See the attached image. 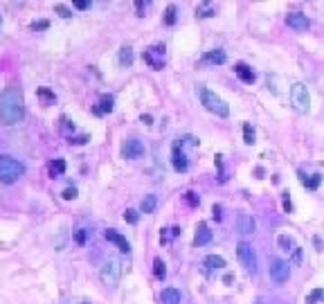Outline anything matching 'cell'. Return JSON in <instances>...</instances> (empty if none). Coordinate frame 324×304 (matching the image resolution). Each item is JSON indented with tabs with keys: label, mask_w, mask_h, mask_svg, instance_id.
I'll return each instance as SVG.
<instances>
[{
	"label": "cell",
	"mask_w": 324,
	"mask_h": 304,
	"mask_svg": "<svg viewBox=\"0 0 324 304\" xmlns=\"http://www.w3.org/2000/svg\"><path fill=\"white\" fill-rule=\"evenodd\" d=\"M54 12H56L58 16H63V18H70V16H72V12L68 10V7H63V5H56V7H54Z\"/></svg>",
	"instance_id": "obj_29"
},
{
	"label": "cell",
	"mask_w": 324,
	"mask_h": 304,
	"mask_svg": "<svg viewBox=\"0 0 324 304\" xmlns=\"http://www.w3.org/2000/svg\"><path fill=\"white\" fill-rule=\"evenodd\" d=\"M120 64L122 66H130V64H133V50H130L128 46H124L120 50Z\"/></svg>",
	"instance_id": "obj_23"
},
{
	"label": "cell",
	"mask_w": 324,
	"mask_h": 304,
	"mask_svg": "<svg viewBox=\"0 0 324 304\" xmlns=\"http://www.w3.org/2000/svg\"><path fill=\"white\" fill-rule=\"evenodd\" d=\"M102 282L106 286H117L120 284V277H122V266H120V262L117 259H108L106 264L102 266Z\"/></svg>",
	"instance_id": "obj_5"
},
{
	"label": "cell",
	"mask_w": 324,
	"mask_h": 304,
	"mask_svg": "<svg viewBox=\"0 0 324 304\" xmlns=\"http://www.w3.org/2000/svg\"><path fill=\"white\" fill-rule=\"evenodd\" d=\"M142 122L146 124V126H151L153 124V120H151V115H142Z\"/></svg>",
	"instance_id": "obj_38"
},
{
	"label": "cell",
	"mask_w": 324,
	"mask_h": 304,
	"mask_svg": "<svg viewBox=\"0 0 324 304\" xmlns=\"http://www.w3.org/2000/svg\"><path fill=\"white\" fill-rule=\"evenodd\" d=\"M88 136H79V138H70V144H86Z\"/></svg>",
	"instance_id": "obj_32"
},
{
	"label": "cell",
	"mask_w": 324,
	"mask_h": 304,
	"mask_svg": "<svg viewBox=\"0 0 324 304\" xmlns=\"http://www.w3.org/2000/svg\"><path fill=\"white\" fill-rule=\"evenodd\" d=\"M236 254H238V262L246 266L248 272H254L256 270V252H254V248H252L248 241H241V244L236 246Z\"/></svg>",
	"instance_id": "obj_6"
},
{
	"label": "cell",
	"mask_w": 324,
	"mask_h": 304,
	"mask_svg": "<svg viewBox=\"0 0 324 304\" xmlns=\"http://www.w3.org/2000/svg\"><path fill=\"white\" fill-rule=\"evenodd\" d=\"M300 262H302V250H300V248H295V250H292V264L297 266Z\"/></svg>",
	"instance_id": "obj_34"
},
{
	"label": "cell",
	"mask_w": 324,
	"mask_h": 304,
	"mask_svg": "<svg viewBox=\"0 0 324 304\" xmlns=\"http://www.w3.org/2000/svg\"><path fill=\"white\" fill-rule=\"evenodd\" d=\"M198 95H200L202 106H205L210 113L218 115V118H228V115H230V106L225 104V102L220 100L216 92H212L210 88H198Z\"/></svg>",
	"instance_id": "obj_3"
},
{
	"label": "cell",
	"mask_w": 324,
	"mask_h": 304,
	"mask_svg": "<svg viewBox=\"0 0 324 304\" xmlns=\"http://www.w3.org/2000/svg\"><path fill=\"white\" fill-rule=\"evenodd\" d=\"M61 196H63L66 200H74V198H76V190H74V187H66Z\"/></svg>",
	"instance_id": "obj_28"
},
{
	"label": "cell",
	"mask_w": 324,
	"mask_h": 304,
	"mask_svg": "<svg viewBox=\"0 0 324 304\" xmlns=\"http://www.w3.org/2000/svg\"><path fill=\"white\" fill-rule=\"evenodd\" d=\"M63 172H66V160L56 158L54 162H50V174H52V178L54 176H61Z\"/></svg>",
	"instance_id": "obj_22"
},
{
	"label": "cell",
	"mask_w": 324,
	"mask_h": 304,
	"mask_svg": "<svg viewBox=\"0 0 324 304\" xmlns=\"http://www.w3.org/2000/svg\"><path fill=\"white\" fill-rule=\"evenodd\" d=\"M187 158H184L182 149H180V142H176L174 144V169L176 172H187Z\"/></svg>",
	"instance_id": "obj_12"
},
{
	"label": "cell",
	"mask_w": 324,
	"mask_h": 304,
	"mask_svg": "<svg viewBox=\"0 0 324 304\" xmlns=\"http://www.w3.org/2000/svg\"><path fill=\"white\" fill-rule=\"evenodd\" d=\"M104 236H106V239L110 241V244H115L117 248L122 250V252H126V254L130 252V244H128V241H126L124 236H122L117 230H112V228H110V230H106V232H104Z\"/></svg>",
	"instance_id": "obj_11"
},
{
	"label": "cell",
	"mask_w": 324,
	"mask_h": 304,
	"mask_svg": "<svg viewBox=\"0 0 324 304\" xmlns=\"http://www.w3.org/2000/svg\"><path fill=\"white\" fill-rule=\"evenodd\" d=\"M74 7L84 12V10H88V2H86V0H74Z\"/></svg>",
	"instance_id": "obj_37"
},
{
	"label": "cell",
	"mask_w": 324,
	"mask_h": 304,
	"mask_svg": "<svg viewBox=\"0 0 324 304\" xmlns=\"http://www.w3.org/2000/svg\"><path fill=\"white\" fill-rule=\"evenodd\" d=\"M156 208H158V198L153 194H146L142 198V205H140V210H142L144 214H151V212H156Z\"/></svg>",
	"instance_id": "obj_17"
},
{
	"label": "cell",
	"mask_w": 324,
	"mask_h": 304,
	"mask_svg": "<svg viewBox=\"0 0 324 304\" xmlns=\"http://www.w3.org/2000/svg\"><path fill=\"white\" fill-rule=\"evenodd\" d=\"M0 23H2V16H0Z\"/></svg>",
	"instance_id": "obj_41"
},
{
	"label": "cell",
	"mask_w": 324,
	"mask_h": 304,
	"mask_svg": "<svg viewBox=\"0 0 324 304\" xmlns=\"http://www.w3.org/2000/svg\"><path fill=\"white\" fill-rule=\"evenodd\" d=\"M25 118V97L18 88H7L0 92V122L12 126Z\"/></svg>",
	"instance_id": "obj_1"
},
{
	"label": "cell",
	"mask_w": 324,
	"mask_h": 304,
	"mask_svg": "<svg viewBox=\"0 0 324 304\" xmlns=\"http://www.w3.org/2000/svg\"><path fill=\"white\" fill-rule=\"evenodd\" d=\"M122 156H124L126 160L142 158L144 156V144L140 140H135V138H130V140H126L124 144H122Z\"/></svg>",
	"instance_id": "obj_8"
},
{
	"label": "cell",
	"mask_w": 324,
	"mask_h": 304,
	"mask_svg": "<svg viewBox=\"0 0 324 304\" xmlns=\"http://www.w3.org/2000/svg\"><path fill=\"white\" fill-rule=\"evenodd\" d=\"M124 218L128 223H138V212H135V210H126L124 212Z\"/></svg>",
	"instance_id": "obj_31"
},
{
	"label": "cell",
	"mask_w": 324,
	"mask_h": 304,
	"mask_svg": "<svg viewBox=\"0 0 324 304\" xmlns=\"http://www.w3.org/2000/svg\"><path fill=\"white\" fill-rule=\"evenodd\" d=\"M270 277H272L277 284H284L290 277V264L284 262V259H272L270 262Z\"/></svg>",
	"instance_id": "obj_7"
},
{
	"label": "cell",
	"mask_w": 324,
	"mask_h": 304,
	"mask_svg": "<svg viewBox=\"0 0 324 304\" xmlns=\"http://www.w3.org/2000/svg\"><path fill=\"white\" fill-rule=\"evenodd\" d=\"M112 110V97L108 95V97H102V102H99V106L94 108V113L97 115H106V113H110Z\"/></svg>",
	"instance_id": "obj_20"
},
{
	"label": "cell",
	"mask_w": 324,
	"mask_h": 304,
	"mask_svg": "<svg viewBox=\"0 0 324 304\" xmlns=\"http://www.w3.org/2000/svg\"><path fill=\"white\" fill-rule=\"evenodd\" d=\"M74 239H76V244H86V230H79V232H76Z\"/></svg>",
	"instance_id": "obj_36"
},
{
	"label": "cell",
	"mask_w": 324,
	"mask_h": 304,
	"mask_svg": "<svg viewBox=\"0 0 324 304\" xmlns=\"http://www.w3.org/2000/svg\"><path fill=\"white\" fill-rule=\"evenodd\" d=\"M164 23H166V25H174V23H176V7H174V5H169V7H166Z\"/></svg>",
	"instance_id": "obj_27"
},
{
	"label": "cell",
	"mask_w": 324,
	"mask_h": 304,
	"mask_svg": "<svg viewBox=\"0 0 324 304\" xmlns=\"http://www.w3.org/2000/svg\"><path fill=\"white\" fill-rule=\"evenodd\" d=\"M243 142L246 144H254V131L250 124H243Z\"/></svg>",
	"instance_id": "obj_26"
},
{
	"label": "cell",
	"mask_w": 324,
	"mask_h": 304,
	"mask_svg": "<svg viewBox=\"0 0 324 304\" xmlns=\"http://www.w3.org/2000/svg\"><path fill=\"white\" fill-rule=\"evenodd\" d=\"M290 104L297 113H308L310 110V95L304 84H292L290 88Z\"/></svg>",
	"instance_id": "obj_4"
},
{
	"label": "cell",
	"mask_w": 324,
	"mask_h": 304,
	"mask_svg": "<svg viewBox=\"0 0 324 304\" xmlns=\"http://www.w3.org/2000/svg\"><path fill=\"white\" fill-rule=\"evenodd\" d=\"M225 52L223 50H214V52H207L205 56H202V61H207V64H214V66H220V64H225Z\"/></svg>",
	"instance_id": "obj_16"
},
{
	"label": "cell",
	"mask_w": 324,
	"mask_h": 304,
	"mask_svg": "<svg viewBox=\"0 0 324 304\" xmlns=\"http://www.w3.org/2000/svg\"><path fill=\"white\" fill-rule=\"evenodd\" d=\"M205 266L212 268V270H218V268H225V259L218 257V254H207V257H205Z\"/></svg>",
	"instance_id": "obj_18"
},
{
	"label": "cell",
	"mask_w": 324,
	"mask_h": 304,
	"mask_svg": "<svg viewBox=\"0 0 324 304\" xmlns=\"http://www.w3.org/2000/svg\"><path fill=\"white\" fill-rule=\"evenodd\" d=\"M160 302L162 304H180L182 302V295L178 288H164L160 293Z\"/></svg>",
	"instance_id": "obj_14"
},
{
	"label": "cell",
	"mask_w": 324,
	"mask_h": 304,
	"mask_svg": "<svg viewBox=\"0 0 324 304\" xmlns=\"http://www.w3.org/2000/svg\"><path fill=\"white\" fill-rule=\"evenodd\" d=\"M45 28H50V23H48V20H38V23H34V25H32V30H45Z\"/></svg>",
	"instance_id": "obj_35"
},
{
	"label": "cell",
	"mask_w": 324,
	"mask_h": 304,
	"mask_svg": "<svg viewBox=\"0 0 324 304\" xmlns=\"http://www.w3.org/2000/svg\"><path fill=\"white\" fill-rule=\"evenodd\" d=\"M236 230L241 234H252L256 230V221L250 216V214H238L236 216Z\"/></svg>",
	"instance_id": "obj_10"
},
{
	"label": "cell",
	"mask_w": 324,
	"mask_h": 304,
	"mask_svg": "<svg viewBox=\"0 0 324 304\" xmlns=\"http://www.w3.org/2000/svg\"><path fill=\"white\" fill-rule=\"evenodd\" d=\"M22 176H25V164L9 158V156H0V182L14 185V182L20 180Z\"/></svg>",
	"instance_id": "obj_2"
},
{
	"label": "cell",
	"mask_w": 324,
	"mask_h": 304,
	"mask_svg": "<svg viewBox=\"0 0 324 304\" xmlns=\"http://www.w3.org/2000/svg\"><path fill=\"white\" fill-rule=\"evenodd\" d=\"M196 16H202V18H205V16H214V10H210L207 5H202V7H198L196 10Z\"/></svg>",
	"instance_id": "obj_30"
},
{
	"label": "cell",
	"mask_w": 324,
	"mask_h": 304,
	"mask_svg": "<svg viewBox=\"0 0 324 304\" xmlns=\"http://www.w3.org/2000/svg\"><path fill=\"white\" fill-rule=\"evenodd\" d=\"M212 212H214V218H220V208H218V205H214V208H212Z\"/></svg>",
	"instance_id": "obj_39"
},
{
	"label": "cell",
	"mask_w": 324,
	"mask_h": 304,
	"mask_svg": "<svg viewBox=\"0 0 324 304\" xmlns=\"http://www.w3.org/2000/svg\"><path fill=\"white\" fill-rule=\"evenodd\" d=\"M234 72L238 74V79L246 84H254V72H252V68H248L246 64H236L234 66Z\"/></svg>",
	"instance_id": "obj_15"
},
{
	"label": "cell",
	"mask_w": 324,
	"mask_h": 304,
	"mask_svg": "<svg viewBox=\"0 0 324 304\" xmlns=\"http://www.w3.org/2000/svg\"><path fill=\"white\" fill-rule=\"evenodd\" d=\"M153 275L158 277V280H164L166 277V268H164V262H162L160 257L153 259Z\"/></svg>",
	"instance_id": "obj_21"
},
{
	"label": "cell",
	"mask_w": 324,
	"mask_h": 304,
	"mask_svg": "<svg viewBox=\"0 0 324 304\" xmlns=\"http://www.w3.org/2000/svg\"><path fill=\"white\" fill-rule=\"evenodd\" d=\"M212 241V230L207 228V223H200V226L196 228V236H194V244L196 246H205Z\"/></svg>",
	"instance_id": "obj_13"
},
{
	"label": "cell",
	"mask_w": 324,
	"mask_h": 304,
	"mask_svg": "<svg viewBox=\"0 0 324 304\" xmlns=\"http://www.w3.org/2000/svg\"><path fill=\"white\" fill-rule=\"evenodd\" d=\"M36 95H38L40 100H43V104H45V106L54 104V100H56V97H54V92H52V90H48V88H38V90H36Z\"/></svg>",
	"instance_id": "obj_24"
},
{
	"label": "cell",
	"mask_w": 324,
	"mask_h": 304,
	"mask_svg": "<svg viewBox=\"0 0 324 304\" xmlns=\"http://www.w3.org/2000/svg\"><path fill=\"white\" fill-rule=\"evenodd\" d=\"M286 23H288V28H292L295 32H306V30L310 28V20L306 18V14H302V12H290V14L286 16Z\"/></svg>",
	"instance_id": "obj_9"
},
{
	"label": "cell",
	"mask_w": 324,
	"mask_h": 304,
	"mask_svg": "<svg viewBox=\"0 0 324 304\" xmlns=\"http://www.w3.org/2000/svg\"><path fill=\"white\" fill-rule=\"evenodd\" d=\"M300 180H302V185H306L308 190H318V185H320V180H322V176L320 174H313V176H304V174H300Z\"/></svg>",
	"instance_id": "obj_19"
},
{
	"label": "cell",
	"mask_w": 324,
	"mask_h": 304,
	"mask_svg": "<svg viewBox=\"0 0 324 304\" xmlns=\"http://www.w3.org/2000/svg\"><path fill=\"white\" fill-rule=\"evenodd\" d=\"M184 198H187L189 205H198V196L194 194V192H187V196H184Z\"/></svg>",
	"instance_id": "obj_33"
},
{
	"label": "cell",
	"mask_w": 324,
	"mask_h": 304,
	"mask_svg": "<svg viewBox=\"0 0 324 304\" xmlns=\"http://www.w3.org/2000/svg\"><path fill=\"white\" fill-rule=\"evenodd\" d=\"M284 210H286V212H292V205H290V200H284Z\"/></svg>",
	"instance_id": "obj_40"
},
{
	"label": "cell",
	"mask_w": 324,
	"mask_h": 304,
	"mask_svg": "<svg viewBox=\"0 0 324 304\" xmlns=\"http://www.w3.org/2000/svg\"><path fill=\"white\" fill-rule=\"evenodd\" d=\"M277 244L282 246V250H288V252H292V250L297 248V246H295V241H292L290 236H286V234H282V236H279V239H277Z\"/></svg>",
	"instance_id": "obj_25"
}]
</instances>
